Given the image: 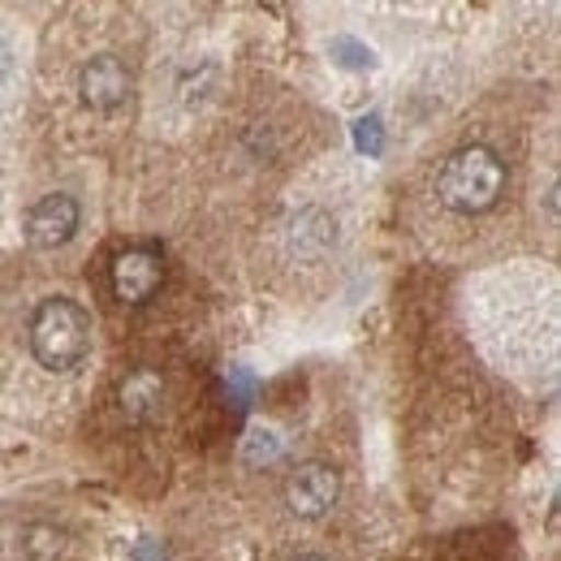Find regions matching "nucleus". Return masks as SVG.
<instances>
[{
  "label": "nucleus",
  "mask_w": 561,
  "mask_h": 561,
  "mask_svg": "<svg viewBox=\"0 0 561 561\" xmlns=\"http://www.w3.org/2000/svg\"><path fill=\"white\" fill-rule=\"evenodd\" d=\"M436 195L449 211H462V216H480L492 211L505 195V164L492 147H462L445 160L440 169V182H436Z\"/></svg>",
  "instance_id": "obj_1"
},
{
  "label": "nucleus",
  "mask_w": 561,
  "mask_h": 561,
  "mask_svg": "<svg viewBox=\"0 0 561 561\" xmlns=\"http://www.w3.org/2000/svg\"><path fill=\"white\" fill-rule=\"evenodd\" d=\"M91 351V316L73 298H44L31 316V354L48 371H73Z\"/></svg>",
  "instance_id": "obj_2"
},
{
  "label": "nucleus",
  "mask_w": 561,
  "mask_h": 561,
  "mask_svg": "<svg viewBox=\"0 0 561 561\" xmlns=\"http://www.w3.org/2000/svg\"><path fill=\"white\" fill-rule=\"evenodd\" d=\"M342 496V476L329 462H302L285 480V505L298 518H324Z\"/></svg>",
  "instance_id": "obj_3"
},
{
  "label": "nucleus",
  "mask_w": 561,
  "mask_h": 561,
  "mask_svg": "<svg viewBox=\"0 0 561 561\" xmlns=\"http://www.w3.org/2000/svg\"><path fill=\"white\" fill-rule=\"evenodd\" d=\"M78 95H82V104L91 113H113L130 95V70L117 57H108V53L104 57H91L82 66V73H78Z\"/></svg>",
  "instance_id": "obj_4"
},
{
  "label": "nucleus",
  "mask_w": 561,
  "mask_h": 561,
  "mask_svg": "<svg viewBox=\"0 0 561 561\" xmlns=\"http://www.w3.org/2000/svg\"><path fill=\"white\" fill-rule=\"evenodd\" d=\"M78 199L73 195H48L26 216V242L35 251H57L78 233Z\"/></svg>",
  "instance_id": "obj_5"
},
{
  "label": "nucleus",
  "mask_w": 561,
  "mask_h": 561,
  "mask_svg": "<svg viewBox=\"0 0 561 561\" xmlns=\"http://www.w3.org/2000/svg\"><path fill=\"white\" fill-rule=\"evenodd\" d=\"M164 280V264L156 251L147 247H130L113 260V294L126 302V307H142Z\"/></svg>",
  "instance_id": "obj_6"
},
{
  "label": "nucleus",
  "mask_w": 561,
  "mask_h": 561,
  "mask_svg": "<svg viewBox=\"0 0 561 561\" xmlns=\"http://www.w3.org/2000/svg\"><path fill=\"white\" fill-rule=\"evenodd\" d=\"M117 411L126 423H156L164 415V376L151 367H135L117 385Z\"/></svg>",
  "instance_id": "obj_7"
},
{
  "label": "nucleus",
  "mask_w": 561,
  "mask_h": 561,
  "mask_svg": "<svg viewBox=\"0 0 561 561\" xmlns=\"http://www.w3.org/2000/svg\"><path fill=\"white\" fill-rule=\"evenodd\" d=\"M22 549H26V558L31 561H57L66 549H70V536H66L61 527L39 523V527H31V531L22 536Z\"/></svg>",
  "instance_id": "obj_8"
},
{
  "label": "nucleus",
  "mask_w": 561,
  "mask_h": 561,
  "mask_svg": "<svg viewBox=\"0 0 561 561\" xmlns=\"http://www.w3.org/2000/svg\"><path fill=\"white\" fill-rule=\"evenodd\" d=\"M280 458V436L273 427H255L247 436V462H273Z\"/></svg>",
  "instance_id": "obj_9"
},
{
  "label": "nucleus",
  "mask_w": 561,
  "mask_h": 561,
  "mask_svg": "<svg viewBox=\"0 0 561 561\" xmlns=\"http://www.w3.org/2000/svg\"><path fill=\"white\" fill-rule=\"evenodd\" d=\"M376 126H380V122H376V117H367V122H358V147H367V142H371V147H376Z\"/></svg>",
  "instance_id": "obj_10"
},
{
  "label": "nucleus",
  "mask_w": 561,
  "mask_h": 561,
  "mask_svg": "<svg viewBox=\"0 0 561 561\" xmlns=\"http://www.w3.org/2000/svg\"><path fill=\"white\" fill-rule=\"evenodd\" d=\"M294 561H324L320 553H302V558H294Z\"/></svg>",
  "instance_id": "obj_11"
}]
</instances>
